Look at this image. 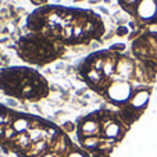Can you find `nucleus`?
I'll list each match as a JSON object with an SVG mask.
<instances>
[{
  "label": "nucleus",
  "mask_w": 157,
  "mask_h": 157,
  "mask_svg": "<svg viewBox=\"0 0 157 157\" xmlns=\"http://www.w3.org/2000/svg\"><path fill=\"white\" fill-rule=\"evenodd\" d=\"M0 89L21 100L38 101L49 95V83L43 75L28 67H10L0 71Z\"/></svg>",
  "instance_id": "obj_2"
},
{
  "label": "nucleus",
  "mask_w": 157,
  "mask_h": 157,
  "mask_svg": "<svg viewBox=\"0 0 157 157\" xmlns=\"http://www.w3.org/2000/svg\"><path fill=\"white\" fill-rule=\"evenodd\" d=\"M118 4L132 17L133 33L157 32V0H118Z\"/></svg>",
  "instance_id": "obj_4"
},
{
  "label": "nucleus",
  "mask_w": 157,
  "mask_h": 157,
  "mask_svg": "<svg viewBox=\"0 0 157 157\" xmlns=\"http://www.w3.org/2000/svg\"><path fill=\"white\" fill-rule=\"evenodd\" d=\"M27 29L65 46L89 44L104 33L100 15L88 9L44 4L28 17Z\"/></svg>",
  "instance_id": "obj_1"
},
{
  "label": "nucleus",
  "mask_w": 157,
  "mask_h": 157,
  "mask_svg": "<svg viewBox=\"0 0 157 157\" xmlns=\"http://www.w3.org/2000/svg\"><path fill=\"white\" fill-rule=\"evenodd\" d=\"M17 53L27 63L44 65L59 59L64 53V48L44 36L28 32L18 40Z\"/></svg>",
  "instance_id": "obj_3"
},
{
  "label": "nucleus",
  "mask_w": 157,
  "mask_h": 157,
  "mask_svg": "<svg viewBox=\"0 0 157 157\" xmlns=\"http://www.w3.org/2000/svg\"><path fill=\"white\" fill-rule=\"evenodd\" d=\"M33 4H36V6H44V4H48V0H31Z\"/></svg>",
  "instance_id": "obj_5"
}]
</instances>
